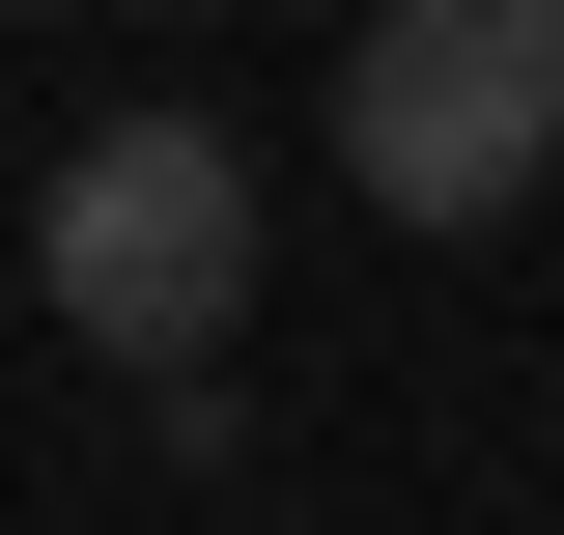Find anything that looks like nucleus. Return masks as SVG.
<instances>
[{
    "label": "nucleus",
    "instance_id": "2",
    "mask_svg": "<svg viewBox=\"0 0 564 535\" xmlns=\"http://www.w3.org/2000/svg\"><path fill=\"white\" fill-rule=\"evenodd\" d=\"M339 170L395 226H508L564 170V0H395V29L339 57Z\"/></svg>",
    "mask_w": 564,
    "mask_h": 535
},
{
    "label": "nucleus",
    "instance_id": "1",
    "mask_svg": "<svg viewBox=\"0 0 564 535\" xmlns=\"http://www.w3.org/2000/svg\"><path fill=\"white\" fill-rule=\"evenodd\" d=\"M29 282H57L85 367H141V395H198L226 310H254V170H226L198 113H85L57 198H29Z\"/></svg>",
    "mask_w": 564,
    "mask_h": 535
}]
</instances>
